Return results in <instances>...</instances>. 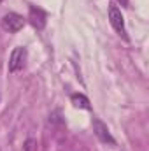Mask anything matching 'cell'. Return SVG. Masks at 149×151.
Here are the masks:
<instances>
[{"label":"cell","instance_id":"cell-2","mask_svg":"<svg viewBox=\"0 0 149 151\" xmlns=\"http://www.w3.org/2000/svg\"><path fill=\"white\" fill-rule=\"evenodd\" d=\"M109 19H111L112 28L121 35V37H126V28H125V18L121 14V9L116 5V4H109Z\"/></svg>","mask_w":149,"mask_h":151},{"label":"cell","instance_id":"cell-5","mask_svg":"<svg viewBox=\"0 0 149 151\" xmlns=\"http://www.w3.org/2000/svg\"><path fill=\"white\" fill-rule=\"evenodd\" d=\"M28 19H30L32 27L37 28V30H44V27H46V23H47V16H46V12H44L42 9H39V7H30Z\"/></svg>","mask_w":149,"mask_h":151},{"label":"cell","instance_id":"cell-6","mask_svg":"<svg viewBox=\"0 0 149 151\" xmlns=\"http://www.w3.org/2000/svg\"><path fill=\"white\" fill-rule=\"evenodd\" d=\"M70 102H72V106L77 107V109H86V111L91 109L90 99H88L86 95H82V93H74V95L70 97Z\"/></svg>","mask_w":149,"mask_h":151},{"label":"cell","instance_id":"cell-1","mask_svg":"<svg viewBox=\"0 0 149 151\" xmlns=\"http://www.w3.org/2000/svg\"><path fill=\"white\" fill-rule=\"evenodd\" d=\"M27 56H28V51L27 47L23 46H18L12 49L11 53V58H9V72H19L25 69V63H27Z\"/></svg>","mask_w":149,"mask_h":151},{"label":"cell","instance_id":"cell-3","mask_svg":"<svg viewBox=\"0 0 149 151\" xmlns=\"http://www.w3.org/2000/svg\"><path fill=\"white\" fill-rule=\"evenodd\" d=\"M25 27V18L16 14V12H9L2 18V28L9 34H16Z\"/></svg>","mask_w":149,"mask_h":151},{"label":"cell","instance_id":"cell-4","mask_svg":"<svg viewBox=\"0 0 149 151\" xmlns=\"http://www.w3.org/2000/svg\"><path fill=\"white\" fill-rule=\"evenodd\" d=\"M93 132H95V135H97V139H98L100 142H104V144H111V146L116 144V141H114V137L111 135L107 125H105L104 121H100L98 118H93Z\"/></svg>","mask_w":149,"mask_h":151},{"label":"cell","instance_id":"cell-7","mask_svg":"<svg viewBox=\"0 0 149 151\" xmlns=\"http://www.w3.org/2000/svg\"><path fill=\"white\" fill-rule=\"evenodd\" d=\"M0 2H2V0H0Z\"/></svg>","mask_w":149,"mask_h":151}]
</instances>
